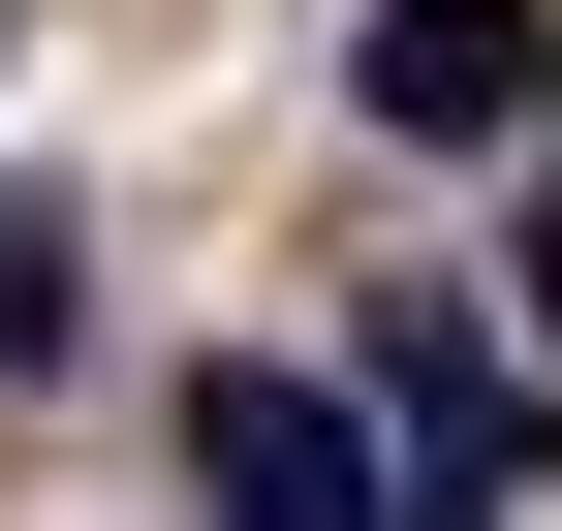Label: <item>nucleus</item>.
<instances>
[{
  "label": "nucleus",
  "mask_w": 562,
  "mask_h": 531,
  "mask_svg": "<svg viewBox=\"0 0 562 531\" xmlns=\"http://www.w3.org/2000/svg\"><path fill=\"white\" fill-rule=\"evenodd\" d=\"M188 531H438L375 375H188Z\"/></svg>",
  "instance_id": "obj_1"
},
{
  "label": "nucleus",
  "mask_w": 562,
  "mask_h": 531,
  "mask_svg": "<svg viewBox=\"0 0 562 531\" xmlns=\"http://www.w3.org/2000/svg\"><path fill=\"white\" fill-rule=\"evenodd\" d=\"M375 438H406V500H438V531H531V500H562V407L469 344V313H375Z\"/></svg>",
  "instance_id": "obj_2"
},
{
  "label": "nucleus",
  "mask_w": 562,
  "mask_h": 531,
  "mask_svg": "<svg viewBox=\"0 0 562 531\" xmlns=\"http://www.w3.org/2000/svg\"><path fill=\"white\" fill-rule=\"evenodd\" d=\"M344 94H375L406 157H531V125H562V0H375Z\"/></svg>",
  "instance_id": "obj_3"
},
{
  "label": "nucleus",
  "mask_w": 562,
  "mask_h": 531,
  "mask_svg": "<svg viewBox=\"0 0 562 531\" xmlns=\"http://www.w3.org/2000/svg\"><path fill=\"white\" fill-rule=\"evenodd\" d=\"M63 313H94V250H63V188H0V375H63Z\"/></svg>",
  "instance_id": "obj_4"
},
{
  "label": "nucleus",
  "mask_w": 562,
  "mask_h": 531,
  "mask_svg": "<svg viewBox=\"0 0 562 531\" xmlns=\"http://www.w3.org/2000/svg\"><path fill=\"white\" fill-rule=\"evenodd\" d=\"M531 313H562V125H531Z\"/></svg>",
  "instance_id": "obj_5"
}]
</instances>
